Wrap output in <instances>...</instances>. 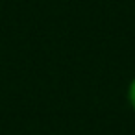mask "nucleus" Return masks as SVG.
Returning a JSON list of instances; mask_svg holds the SVG:
<instances>
[{
    "mask_svg": "<svg viewBox=\"0 0 135 135\" xmlns=\"http://www.w3.org/2000/svg\"><path fill=\"white\" fill-rule=\"evenodd\" d=\"M128 102H129V105L135 109V78L129 81V85H128Z\"/></svg>",
    "mask_w": 135,
    "mask_h": 135,
    "instance_id": "1",
    "label": "nucleus"
}]
</instances>
